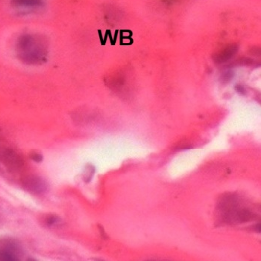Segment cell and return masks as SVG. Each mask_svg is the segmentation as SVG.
Listing matches in <instances>:
<instances>
[{
  "label": "cell",
  "mask_w": 261,
  "mask_h": 261,
  "mask_svg": "<svg viewBox=\"0 0 261 261\" xmlns=\"http://www.w3.org/2000/svg\"><path fill=\"white\" fill-rule=\"evenodd\" d=\"M21 253V248L15 241L4 239L0 242V261H17Z\"/></svg>",
  "instance_id": "1"
},
{
  "label": "cell",
  "mask_w": 261,
  "mask_h": 261,
  "mask_svg": "<svg viewBox=\"0 0 261 261\" xmlns=\"http://www.w3.org/2000/svg\"><path fill=\"white\" fill-rule=\"evenodd\" d=\"M25 186L28 191L33 192V193L42 194L45 193L47 191V185L45 181L41 179V178L31 177L27 179Z\"/></svg>",
  "instance_id": "2"
},
{
  "label": "cell",
  "mask_w": 261,
  "mask_h": 261,
  "mask_svg": "<svg viewBox=\"0 0 261 261\" xmlns=\"http://www.w3.org/2000/svg\"><path fill=\"white\" fill-rule=\"evenodd\" d=\"M43 0H11V4L15 8L21 9H29L41 6Z\"/></svg>",
  "instance_id": "3"
},
{
  "label": "cell",
  "mask_w": 261,
  "mask_h": 261,
  "mask_svg": "<svg viewBox=\"0 0 261 261\" xmlns=\"http://www.w3.org/2000/svg\"><path fill=\"white\" fill-rule=\"evenodd\" d=\"M237 48L235 46L229 47L226 48L223 52L219 54L217 58H216V61L218 62H224L227 60L230 59L235 53H236Z\"/></svg>",
  "instance_id": "4"
},
{
  "label": "cell",
  "mask_w": 261,
  "mask_h": 261,
  "mask_svg": "<svg viewBox=\"0 0 261 261\" xmlns=\"http://www.w3.org/2000/svg\"><path fill=\"white\" fill-rule=\"evenodd\" d=\"M61 221L59 217L55 216V215H49L46 218L45 223L48 226H55V225H58Z\"/></svg>",
  "instance_id": "5"
},
{
  "label": "cell",
  "mask_w": 261,
  "mask_h": 261,
  "mask_svg": "<svg viewBox=\"0 0 261 261\" xmlns=\"http://www.w3.org/2000/svg\"><path fill=\"white\" fill-rule=\"evenodd\" d=\"M94 174V168L93 166H88L84 172V180L86 182H90Z\"/></svg>",
  "instance_id": "6"
},
{
  "label": "cell",
  "mask_w": 261,
  "mask_h": 261,
  "mask_svg": "<svg viewBox=\"0 0 261 261\" xmlns=\"http://www.w3.org/2000/svg\"><path fill=\"white\" fill-rule=\"evenodd\" d=\"M29 156L31 160H33L35 162H38V163H40V162L43 161V155L41 152H38V151L31 152L30 153Z\"/></svg>",
  "instance_id": "7"
}]
</instances>
